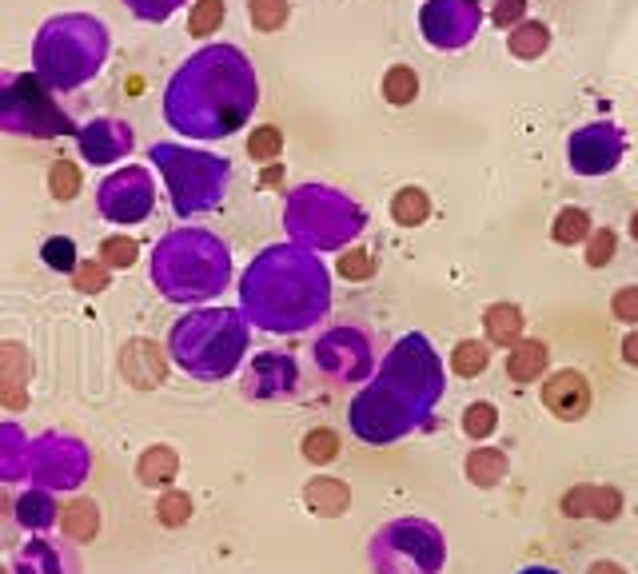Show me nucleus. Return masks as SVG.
I'll return each instance as SVG.
<instances>
[{
	"instance_id": "nucleus-1",
	"label": "nucleus",
	"mask_w": 638,
	"mask_h": 574,
	"mask_svg": "<svg viewBox=\"0 0 638 574\" xmlns=\"http://www.w3.org/2000/svg\"><path fill=\"white\" fill-rule=\"evenodd\" d=\"M260 104V80L236 44L200 48L164 92V120L192 140H228L236 136Z\"/></svg>"
},
{
	"instance_id": "nucleus-2",
	"label": "nucleus",
	"mask_w": 638,
	"mask_h": 574,
	"mask_svg": "<svg viewBox=\"0 0 638 574\" xmlns=\"http://www.w3.org/2000/svg\"><path fill=\"white\" fill-rule=\"evenodd\" d=\"M240 299H244V319H252L264 331L292 335V331H308L327 315L331 287H327L323 264L312 252L276 244V248H264L256 264L244 272Z\"/></svg>"
},
{
	"instance_id": "nucleus-9",
	"label": "nucleus",
	"mask_w": 638,
	"mask_h": 574,
	"mask_svg": "<svg viewBox=\"0 0 638 574\" xmlns=\"http://www.w3.org/2000/svg\"><path fill=\"white\" fill-rule=\"evenodd\" d=\"M156 208V184L148 168H120L96 192V212L108 224H140Z\"/></svg>"
},
{
	"instance_id": "nucleus-12",
	"label": "nucleus",
	"mask_w": 638,
	"mask_h": 574,
	"mask_svg": "<svg viewBox=\"0 0 638 574\" xmlns=\"http://www.w3.org/2000/svg\"><path fill=\"white\" fill-rule=\"evenodd\" d=\"M76 144H80V156L88 164L104 168V164H116V160H124L132 152V128L124 120L100 116V120H92V124H84L76 132Z\"/></svg>"
},
{
	"instance_id": "nucleus-27",
	"label": "nucleus",
	"mask_w": 638,
	"mask_h": 574,
	"mask_svg": "<svg viewBox=\"0 0 638 574\" xmlns=\"http://www.w3.org/2000/svg\"><path fill=\"white\" fill-rule=\"evenodd\" d=\"M339 455V435L335 431H327V427H319V431H308L304 435V459L308 463H331Z\"/></svg>"
},
{
	"instance_id": "nucleus-17",
	"label": "nucleus",
	"mask_w": 638,
	"mask_h": 574,
	"mask_svg": "<svg viewBox=\"0 0 638 574\" xmlns=\"http://www.w3.org/2000/svg\"><path fill=\"white\" fill-rule=\"evenodd\" d=\"M304 503H308V511H316L319 519H335V515H343V511H347V503H351V487H347L343 479L319 475V479H312V483L304 487Z\"/></svg>"
},
{
	"instance_id": "nucleus-33",
	"label": "nucleus",
	"mask_w": 638,
	"mask_h": 574,
	"mask_svg": "<svg viewBox=\"0 0 638 574\" xmlns=\"http://www.w3.org/2000/svg\"><path fill=\"white\" fill-rule=\"evenodd\" d=\"M188 519H192V499L184 491H172V495L160 499V523L164 527H184Z\"/></svg>"
},
{
	"instance_id": "nucleus-8",
	"label": "nucleus",
	"mask_w": 638,
	"mask_h": 574,
	"mask_svg": "<svg viewBox=\"0 0 638 574\" xmlns=\"http://www.w3.org/2000/svg\"><path fill=\"white\" fill-rule=\"evenodd\" d=\"M375 574H439L443 567V535L423 519H399L375 531L371 539Z\"/></svg>"
},
{
	"instance_id": "nucleus-11",
	"label": "nucleus",
	"mask_w": 638,
	"mask_h": 574,
	"mask_svg": "<svg viewBox=\"0 0 638 574\" xmlns=\"http://www.w3.org/2000/svg\"><path fill=\"white\" fill-rule=\"evenodd\" d=\"M316 363L319 371L335 383H347V379H359L367 371V351L359 343V331L351 327H335L327 331L316 343Z\"/></svg>"
},
{
	"instance_id": "nucleus-24",
	"label": "nucleus",
	"mask_w": 638,
	"mask_h": 574,
	"mask_svg": "<svg viewBox=\"0 0 638 574\" xmlns=\"http://www.w3.org/2000/svg\"><path fill=\"white\" fill-rule=\"evenodd\" d=\"M383 96L391 100V104H411L415 96H419V76L411 72V68H391L387 76H383Z\"/></svg>"
},
{
	"instance_id": "nucleus-28",
	"label": "nucleus",
	"mask_w": 638,
	"mask_h": 574,
	"mask_svg": "<svg viewBox=\"0 0 638 574\" xmlns=\"http://www.w3.org/2000/svg\"><path fill=\"white\" fill-rule=\"evenodd\" d=\"M495 427H499V411H495L491 403H471V407L463 411V431H467L471 439H487Z\"/></svg>"
},
{
	"instance_id": "nucleus-37",
	"label": "nucleus",
	"mask_w": 638,
	"mask_h": 574,
	"mask_svg": "<svg viewBox=\"0 0 638 574\" xmlns=\"http://www.w3.org/2000/svg\"><path fill=\"white\" fill-rule=\"evenodd\" d=\"M280 148H284V136H280V128H260V132L248 140V152H252V160H276V156H280Z\"/></svg>"
},
{
	"instance_id": "nucleus-19",
	"label": "nucleus",
	"mask_w": 638,
	"mask_h": 574,
	"mask_svg": "<svg viewBox=\"0 0 638 574\" xmlns=\"http://www.w3.org/2000/svg\"><path fill=\"white\" fill-rule=\"evenodd\" d=\"M503 475H507V451H499V447H479V451L467 455V479H471L475 487L491 491V487L503 483Z\"/></svg>"
},
{
	"instance_id": "nucleus-26",
	"label": "nucleus",
	"mask_w": 638,
	"mask_h": 574,
	"mask_svg": "<svg viewBox=\"0 0 638 574\" xmlns=\"http://www.w3.org/2000/svg\"><path fill=\"white\" fill-rule=\"evenodd\" d=\"M583 244H587V268H607L619 252V236L611 228H591V236Z\"/></svg>"
},
{
	"instance_id": "nucleus-4",
	"label": "nucleus",
	"mask_w": 638,
	"mask_h": 574,
	"mask_svg": "<svg viewBox=\"0 0 638 574\" xmlns=\"http://www.w3.org/2000/svg\"><path fill=\"white\" fill-rule=\"evenodd\" d=\"M108 60V28L84 12H60L40 24L32 40V64L44 88L72 92L96 80Z\"/></svg>"
},
{
	"instance_id": "nucleus-22",
	"label": "nucleus",
	"mask_w": 638,
	"mask_h": 574,
	"mask_svg": "<svg viewBox=\"0 0 638 574\" xmlns=\"http://www.w3.org/2000/svg\"><path fill=\"white\" fill-rule=\"evenodd\" d=\"M391 216H395V224H403V228H419V224L431 216L427 192H423V188H403V192L391 200Z\"/></svg>"
},
{
	"instance_id": "nucleus-6",
	"label": "nucleus",
	"mask_w": 638,
	"mask_h": 574,
	"mask_svg": "<svg viewBox=\"0 0 638 574\" xmlns=\"http://www.w3.org/2000/svg\"><path fill=\"white\" fill-rule=\"evenodd\" d=\"M148 156L156 160V168L168 180L176 216L188 220V216H204L224 204L228 184H232V164L224 156L180 148V144H152Z\"/></svg>"
},
{
	"instance_id": "nucleus-42",
	"label": "nucleus",
	"mask_w": 638,
	"mask_h": 574,
	"mask_svg": "<svg viewBox=\"0 0 638 574\" xmlns=\"http://www.w3.org/2000/svg\"><path fill=\"white\" fill-rule=\"evenodd\" d=\"M587 574H627V571H623L619 563H595V567H591Z\"/></svg>"
},
{
	"instance_id": "nucleus-31",
	"label": "nucleus",
	"mask_w": 638,
	"mask_h": 574,
	"mask_svg": "<svg viewBox=\"0 0 638 574\" xmlns=\"http://www.w3.org/2000/svg\"><path fill=\"white\" fill-rule=\"evenodd\" d=\"M224 24V0H200L192 12V36H212Z\"/></svg>"
},
{
	"instance_id": "nucleus-40",
	"label": "nucleus",
	"mask_w": 638,
	"mask_h": 574,
	"mask_svg": "<svg viewBox=\"0 0 638 574\" xmlns=\"http://www.w3.org/2000/svg\"><path fill=\"white\" fill-rule=\"evenodd\" d=\"M104 264H112V268H132L136 264V248L128 244V240H104Z\"/></svg>"
},
{
	"instance_id": "nucleus-15",
	"label": "nucleus",
	"mask_w": 638,
	"mask_h": 574,
	"mask_svg": "<svg viewBox=\"0 0 638 574\" xmlns=\"http://www.w3.org/2000/svg\"><path fill=\"white\" fill-rule=\"evenodd\" d=\"M619 511H623V495L615 487H575L563 499V515H571V519H583V515L615 519Z\"/></svg>"
},
{
	"instance_id": "nucleus-7",
	"label": "nucleus",
	"mask_w": 638,
	"mask_h": 574,
	"mask_svg": "<svg viewBox=\"0 0 638 574\" xmlns=\"http://www.w3.org/2000/svg\"><path fill=\"white\" fill-rule=\"evenodd\" d=\"M0 132L52 140V136H72L76 124L52 100V88H44L36 72H20V76L0 72Z\"/></svg>"
},
{
	"instance_id": "nucleus-14",
	"label": "nucleus",
	"mask_w": 638,
	"mask_h": 574,
	"mask_svg": "<svg viewBox=\"0 0 638 574\" xmlns=\"http://www.w3.org/2000/svg\"><path fill=\"white\" fill-rule=\"evenodd\" d=\"M16 574H80V559L72 547L52 539H32L16 551Z\"/></svg>"
},
{
	"instance_id": "nucleus-21",
	"label": "nucleus",
	"mask_w": 638,
	"mask_h": 574,
	"mask_svg": "<svg viewBox=\"0 0 638 574\" xmlns=\"http://www.w3.org/2000/svg\"><path fill=\"white\" fill-rule=\"evenodd\" d=\"M591 212H583V208H563L559 216H555V224H551V240L555 244H563V248H575V244H583L587 236H591Z\"/></svg>"
},
{
	"instance_id": "nucleus-39",
	"label": "nucleus",
	"mask_w": 638,
	"mask_h": 574,
	"mask_svg": "<svg viewBox=\"0 0 638 574\" xmlns=\"http://www.w3.org/2000/svg\"><path fill=\"white\" fill-rule=\"evenodd\" d=\"M611 311H615V319H623V323L638 327V284L619 287V291H615V299H611Z\"/></svg>"
},
{
	"instance_id": "nucleus-13",
	"label": "nucleus",
	"mask_w": 638,
	"mask_h": 574,
	"mask_svg": "<svg viewBox=\"0 0 638 574\" xmlns=\"http://www.w3.org/2000/svg\"><path fill=\"white\" fill-rule=\"evenodd\" d=\"M543 407H547L555 419H563V423L587 419V411H591V383H587V375L575 371V367L555 371V375L543 383Z\"/></svg>"
},
{
	"instance_id": "nucleus-30",
	"label": "nucleus",
	"mask_w": 638,
	"mask_h": 574,
	"mask_svg": "<svg viewBox=\"0 0 638 574\" xmlns=\"http://www.w3.org/2000/svg\"><path fill=\"white\" fill-rule=\"evenodd\" d=\"M128 4V12L136 16V20H148V24H164L168 16H176V8L180 4H188V0H124Z\"/></svg>"
},
{
	"instance_id": "nucleus-43",
	"label": "nucleus",
	"mask_w": 638,
	"mask_h": 574,
	"mask_svg": "<svg viewBox=\"0 0 638 574\" xmlns=\"http://www.w3.org/2000/svg\"><path fill=\"white\" fill-rule=\"evenodd\" d=\"M631 236H635V240H638V212H635V216H631Z\"/></svg>"
},
{
	"instance_id": "nucleus-3",
	"label": "nucleus",
	"mask_w": 638,
	"mask_h": 574,
	"mask_svg": "<svg viewBox=\"0 0 638 574\" xmlns=\"http://www.w3.org/2000/svg\"><path fill=\"white\" fill-rule=\"evenodd\" d=\"M152 284L172 303H200L232 284V252L208 228L168 232L152 252Z\"/></svg>"
},
{
	"instance_id": "nucleus-44",
	"label": "nucleus",
	"mask_w": 638,
	"mask_h": 574,
	"mask_svg": "<svg viewBox=\"0 0 638 574\" xmlns=\"http://www.w3.org/2000/svg\"><path fill=\"white\" fill-rule=\"evenodd\" d=\"M523 574H555V571H547V567H531V571H523Z\"/></svg>"
},
{
	"instance_id": "nucleus-34",
	"label": "nucleus",
	"mask_w": 638,
	"mask_h": 574,
	"mask_svg": "<svg viewBox=\"0 0 638 574\" xmlns=\"http://www.w3.org/2000/svg\"><path fill=\"white\" fill-rule=\"evenodd\" d=\"M284 20H288V0H252V24L260 32H272Z\"/></svg>"
},
{
	"instance_id": "nucleus-29",
	"label": "nucleus",
	"mask_w": 638,
	"mask_h": 574,
	"mask_svg": "<svg viewBox=\"0 0 638 574\" xmlns=\"http://www.w3.org/2000/svg\"><path fill=\"white\" fill-rule=\"evenodd\" d=\"M48 188H52V196H56V200H72V196L80 192V168H76V160H60V164H52Z\"/></svg>"
},
{
	"instance_id": "nucleus-38",
	"label": "nucleus",
	"mask_w": 638,
	"mask_h": 574,
	"mask_svg": "<svg viewBox=\"0 0 638 574\" xmlns=\"http://www.w3.org/2000/svg\"><path fill=\"white\" fill-rule=\"evenodd\" d=\"M371 272H375V256H371V252L355 248V252L339 256V276H347V280H367Z\"/></svg>"
},
{
	"instance_id": "nucleus-23",
	"label": "nucleus",
	"mask_w": 638,
	"mask_h": 574,
	"mask_svg": "<svg viewBox=\"0 0 638 574\" xmlns=\"http://www.w3.org/2000/svg\"><path fill=\"white\" fill-rule=\"evenodd\" d=\"M487 363H491V351H487V343H479V339H459L455 351H451V371L463 375V379L483 375Z\"/></svg>"
},
{
	"instance_id": "nucleus-10",
	"label": "nucleus",
	"mask_w": 638,
	"mask_h": 574,
	"mask_svg": "<svg viewBox=\"0 0 638 574\" xmlns=\"http://www.w3.org/2000/svg\"><path fill=\"white\" fill-rule=\"evenodd\" d=\"M300 383L296 359L284 351H264L244 371V395L248 399H292Z\"/></svg>"
},
{
	"instance_id": "nucleus-25",
	"label": "nucleus",
	"mask_w": 638,
	"mask_h": 574,
	"mask_svg": "<svg viewBox=\"0 0 638 574\" xmlns=\"http://www.w3.org/2000/svg\"><path fill=\"white\" fill-rule=\"evenodd\" d=\"M64 527H68V535H72V539H92V535H96V527H100L96 507H92L88 499L68 503V507H64Z\"/></svg>"
},
{
	"instance_id": "nucleus-20",
	"label": "nucleus",
	"mask_w": 638,
	"mask_h": 574,
	"mask_svg": "<svg viewBox=\"0 0 638 574\" xmlns=\"http://www.w3.org/2000/svg\"><path fill=\"white\" fill-rule=\"evenodd\" d=\"M176 451L172 447H152L144 459H140V467H136V475H140V483L144 487H168L172 479H176Z\"/></svg>"
},
{
	"instance_id": "nucleus-36",
	"label": "nucleus",
	"mask_w": 638,
	"mask_h": 574,
	"mask_svg": "<svg viewBox=\"0 0 638 574\" xmlns=\"http://www.w3.org/2000/svg\"><path fill=\"white\" fill-rule=\"evenodd\" d=\"M20 507H24L20 523H28V527H48V523H52V515H56V507H52V503H48L40 491L24 495V499H20Z\"/></svg>"
},
{
	"instance_id": "nucleus-16",
	"label": "nucleus",
	"mask_w": 638,
	"mask_h": 574,
	"mask_svg": "<svg viewBox=\"0 0 638 574\" xmlns=\"http://www.w3.org/2000/svg\"><path fill=\"white\" fill-rule=\"evenodd\" d=\"M547 359H551V347L543 339H519L507 351V375L515 383H535L547 371Z\"/></svg>"
},
{
	"instance_id": "nucleus-41",
	"label": "nucleus",
	"mask_w": 638,
	"mask_h": 574,
	"mask_svg": "<svg viewBox=\"0 0 638 574\" xmlns=\"http://www.w3.org/2000/svg\"><path fill=\"white\" fill-rule=\"evenodd\" d=\"M623 359H627L631 367H638V331H631V335L623 339Z\"/></svg>"
},
{
	"instance_id": "nucleus-32",
	"label": "nucleus",
	"mask_w": 638,
	"mask_h": 574,
	"mask_svg": "<svg viewBox=\"0 0 638 574\" xmlns=\"http://www.w3.org/2000/svg\"><path fill=\"white\" fill-rule=\"evenodd\" d=\"M40 256H44V264L56 268V272H76V244L64 240V236L48 240V244L40 248Z\"/></svg>"
},
{
	"instance_id": "nucleus-35",
	"label": "nucleus",
	"mask_w": 638,
	"mask_h": 574,
	"mask_svg": "<svg viewBox=\"0 0 638 574\" xmlns=\"http://www.w3.org/2000/svg\"><path fill=\"white\" fill-rule=\"evenodd\" d=\"M511 48H515L519 56H539V52L547 48V28H543V24H523V28L511 36Z\"/></svg>"
},
{
	"instance_id": "nucleus-18",
	"label": "nucleus",
	"mask_w": 638,
	"mask_h": 574,
	"mask_svg": "<svg viewBox=\"0 0 638 574\" xmlns=\"http://www.w3.org/2000/svg\"><path fill=\"white\" fill-rule=\"evenodd\" d=\"M483 323H487V339L491 343H499V347H511V343H519L523 339V311L515 307V303H491L487 307V315H483Z\"/></svg>"
},
{
	"instance_id": "nucleus-5",
	"label": "nucleus",
	"mask_w": 638,
	"mask_h": 574,
	"mask_svg": "<svg viewBox=\"0 0 638 574\" xmlns=\"http://www.w3.org/2000/svg\"><path fill=\"white\" fill-rule=\"evenodd\" d=\"M248 319L236 307H208V311H192L184 315L172 331H168V355L180 371L196 375V379H228L248 351Z\"/></svg>"
}]
</instances>
